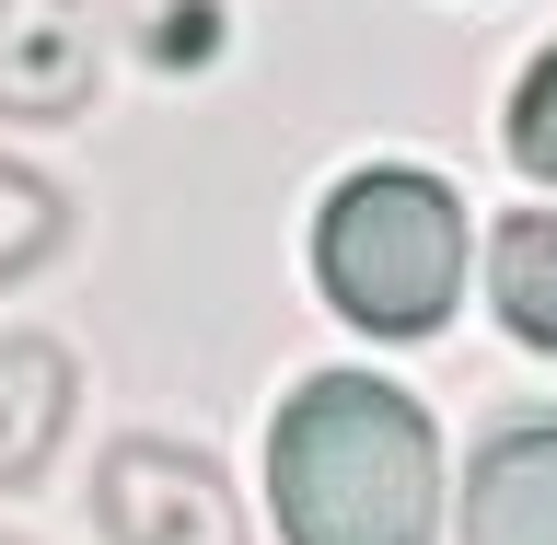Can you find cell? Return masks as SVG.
Listing matches in <instances>:
<instances>
[{
	"label": "cell",
	"instance_id": "obj_1",
	"mask_svg": "<svg viewBox=\"0 0 557 545\" xmlns=\"http://www.w3.org/2000/svg\"><path fill=\"white\" fill-rule=\"evenodd\" d=\"M278 545H442V430L372 372H313L268 430Z\"/></svg>",
	"mask_w": 557,
	"mask_h": 545
},
{
	"label": "cell",
	"instance_id": "obj_7",
	"mask_svg": "<svg viewBox=\"0 0 557 545\" xmlns=\"http://www.w3.org/2000/svg\"><path fill=\"white\" fill-rule=\"evenodd\" d=\"M487 302L522 348H557V209H511L487 233Z\"/></svg>",
	"mask_w": 557,
	"mask_h": 545
},
{
	"label": "cell",
	"instance_id": "obj_8",
	"mask_svg": "<svg viewBox=\"0 0 557 545\" xmlns=\"http://www.w3.org/2000/svg\"><path fill=\"white\" fill-rule=\"evenodd\" d=\"M47 256H59V186L24 174V163H0V290L24 268H47Z\"/></svg>",
	"mask_w": 557,
	"mask_h": 545
},
{
	"label": "cell",
	"instance_id": "obj_5",
	"mask_svg": "<svg viewBox=\"0 0 557 545\" xmlns=\"http://www.w3.org/2000/svg\"><path fill=\"white\" fill-rule=\"evenodd\" d=\"M465 545H557V418H511V430L476 442Z\"/></svg>",
	"mask_w": 557,
	"mask_h": 545
},
{
	"label": "cell",
	"instance_id": "obj_11",
	"mask_svg": "<svg viewBox=\"0 0 557 545\" xmlns=\"http://www.w3.org/2000/svg\"><path fill=\"white\" fill-rule=\"evenodd\" d=\"M0 545H12V534H0Z\"/></svg>",
	"mask_w": 557,
	"mask_h": 545
},
{
	"label": "cell",
	"instance_id": "obj_2",
	"mask_svg": "<svg viewBox=\"0 0 557 545\" xmlns=\"http://www.w3.org/2000/svg\"><path fill=\"white\" fill-rule=\"evenodd\" d=\"M313 278L360 337H430L465 290V198L418 163L348 174L313 221Z\"/></svg>",
	"mask_w": 557,
	"mask_h": 545
},
{
	"label": "cell",
	"instance_id": "obj_10",
	"mask_svg": "<svg viewBox=\"0 0 557 545\" xmlns=\"http://www.w3.org/2000/svg\"><path fill=\"white\" fill-rule=\"evenodd\" d=\"M511 163L557 186V47L522 70V94H511Z\"/></svg>",
	"mask_w": 557,
	"mask_h": 545
},
{
	"label": "cell",
	"instance_id": "obj_3",
	"mask_svg": "<svg viewBox=\"0 0 557 545\" xmlns=\"http://www.w3.org/2000/svg\"><path fill=\"white\" fill-rule=\"evenodd\" d=\"M94 511L116 545H244V499L186 442H116L94 476Z\"/></svg>",
	"mask_w": 557,
	"mask_h": 545
},
{
	"label": "cell",
	"instance_id": "obj_4",
	"mask_svg": "<svg viewBox=\"0 0 557 545\" xmlns=\"http://www.w3.org/2000/svg\"><path fill=\"white\" fill-rule=\"evenodd\" d=\"M94 104V0H0V116L70 128Z\"/></svg>",
	"mask_w": 557,
	"mask_h": 545
},
{
	"label": "cell",
	"instance_id": "obj_6",
	"mask_svg": "<svg viewBox=\"0 0 557 545\" xmlns=\"http://www.w3.org/2000/svg\"><path fill=\"white\" fill-rule=\"evenodd\" d=\"M70 348L59 337H0V487H24L70 430Z\"/></svg>",
	"mask_w": 557,
	"mask_h": 545
},
{
	"label": "cell",
	"instance_id": "obj_9",
	"mask_svg": "<svg viewBox=\"0 0 557 545\" xmlns=\"http://www.w3.org/2000/svg\"><path fill=\"white\" fill-rule=\"evenodd\" d=\"M139 24V47L163 70H198V59H221V0H116Z\"/></svg>",
	"mask_w": 557,
	"mask_h": 545
}]
</instances>
